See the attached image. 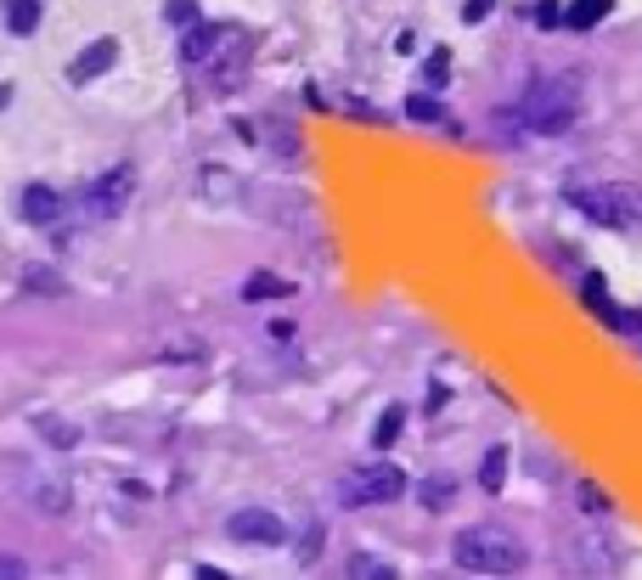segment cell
<instances>
[{
  "label": "cell",
  "instance_id": "obj_1",
  "mask_svg": "<svg viewBox=\"0 0 642 580\" xmlns=\"http://www.w3.org/2000/svg\"><path fill=\"white\" fill-rule=\"evenodd\" d=\"M451 564L468 569V575H519L524 569V547L496 524H474V530H462L451 541Z\"/></svg>",
  "mask_w": 642,
  "mask_h": 580
},
{
  "label": "cell",
  "instance_id": "obj_2",
  "mask_svg": "<svg viewBox=\"0 0 642 580\" xmlns=\"http://www.w3.org/2000/svg\"><path fill=\"white\" fill-rule=\"evenodd\" d=\"M575 107H581V91H575V79H541V85H530L524 102H519V119L524 130L535 136H558L575 124Z\"/></svg>",
  "mask_w": 642,
  "mask_h": 580
},
{
  "label": "cell",
  "instance_id": "obj_3",
  "mask_svg": "<svg viewBox=\"0 0 642 580\" xmlns=\"http://www.w3.org/2000/svg\"><path fill=\"white\" fill-rule=\"evenodd\" d=\"M243 51H248L243 29H226V23H192L186 46H181V57L192 62V68H209V62H243Z\"/></svg>",
  "mask_w": 642,
  "mask_h": 580
},
{
  "label": "cell",
  "instance_id": "obj_4",
  "mask_svg": "<svg viewBox=\"0 0 642 580\" xmlns=\"http://www.w3.org/2000/svg\"><path fill=\"white\" fill-rule=\"evenodd\" d=\"M406 490V479H400V468H355V474H344L338 479V502L344 507H372V502H395Z\"/></svg>",
  "mask_w": 642,
  "mask_h": 580
},
{
  "label": "cell",
  "instance_id": "obj_5",
  "mask_svg": "<svg viewBox=\"0 0 642 580\" xmlns=\"http://www.w3.org/2000/svg\"><path fill=\"white\" fill-rule=\"evenodd\" d=\"M575 209L592 214L597 226H637L642 220V198L631 186H597V192H575Z\"/></svg>",
  "mask_w": 642,
  "mask_h": 580
},
{
  "label": "cell",
  "instance_id": "obj_6",
  "mask_svg": "<svg viewBox=\"0 0 642 580\" xmlns=\"http://www.w3.org/2000/svg\"><path fill=\"white\" fill-rule=\"evenodd\" d=\"M226 535L231 541H254V547H276V541H288V524L265 507H243L226 519Z\"/></svg>",
  "mask_w": 642,
  "mask_h": 580
},
{
  "label": "cell",
  "instance_id": "obj_7",
  "mask_svg": "<svg viewBox=\"0 0 642 580\" xmlns=\"http://www.w3.org/2000/svg\"><path fill=\"white\" fill-rule=\"evenodd\" d=\"M130 192H136V169L119 164V169H107V175L85 192V198H91V214H119L124 203H130Z\"/></svg>",
  "mask_w": 642,
  "mask_h": 580
},
{
  "label": "cell",
  "instance_id": "obj_8",
  "mask_svg": "<svg viewBox=\"0 0 642 580\" xmlns=\"http://www.w3.org/2000/svg\"><path fill=\"white\" fill-rule=\"evenodd\" d=\"M23 502L57 519V513H68V485L51 479V474H29V479H23Z\"/></svg>",
  "mask_w": 642,
  "mask_h": 580
},
{
  "label": "cell",
  "instance_id": "obj_9",
  "mask_svg": "<svg viewBox=\"0 0 642 580\" xmlns=\"http://www.w3.org/2000/svg\"><path fill=\"white\" fill-rule=\"evenodd\" d=\"M113 57H119V40H91L79 57H74V68H68V79L74 85H85V79H96V74H107L113 68Z\"/></svg>",
  "mask_w": 642,
  "mask_h": 580
},
{
  "label": "cell",
  "instance_id": "obj_10",
  "mask_svg": "<svg viewBox=\"0 0 642 580\" xmlns=\"http://www.w3.org/2000/svg\"><path fill=\"white\" fill-rule=\"evenodd\" d=\"M0 17H6L12 34H34L40 17H46V6H40V0H0Z\"/></svg>",
  "mask_w": 642,
  "mask_h": 580
},
{
  "label": "cell",
  "instance_id": "obj_11",
  "mask_svg": "<svg viewBox=\"0 0 642 580\" xmlns=\"http://www.w3.org/2000/svg\"><path fill=\"white\" fill-rule=\"evenodd\" d=\"M581 299H586V310H597V316H603L609 327L620 333V305L609 299V282H603V276H586V282H581Z\"/></svg>",
  "mask_w": 642,
  "mask_h": 580
},
{
  "label": "cell",
  "instance_id": "obj_12",
  "mask_svg": "<svg viewBox=\"0 0 642 580\" xmlns=\"http://www.w3.org/2000/svg\"><path fill=\"white\" fill-rule=\"evenodd\" d=\"M57 214H62V198H57V192L51 186H29L23 192V220H57Z\"/></svg>",
  "mask_w": 642,
  "mask_h": 580
},
{
  "label": "cell",
  "instance_id": "obj_13",
  "mask_svg": "<svg viewBox=\"0 0 642 580\" xmlns=\"http://www.w3.org/2000/svg\"><path fill=\"white\" fill-rule=\"evenodd\" d=\"M293 288L282 282V276H271V271H254L248 276V282H243V299H248V305H260V299H288Z\"/></svg>",
  "mask_w": 642,
  "mask_h": 580
},
{
  "label": "cell",
  "instance_id": "obj_14",
  "mask_svg": "<svg viewBox=\"0 0 642 580\" xmlns=\"http://www.w3.org/2000/svg\"><path fill=\"white\" fill-rule=\"evenodd\" d=\"M603 17H609V0H569V6H564L569 29H597Z\"/></svg>",
  "mask_w": 642,
  "mask_h": 580
},
{
  "label": "cell",
  "instance_id": "obj_15",
  "mask_svg": "<svg viewBox=\"0 0 642 580\" xmlns=\"http://www.w3.org/2000/svg\"><path fill=\"white\" fill-rule=\"evenodd\" d=\"M479 485L490 490V496H496V490L507 485V451H502V445H490V451H485V468H479Z\"/></svg>",
  "mask_w": 642,
  "mask_h": 580
},
{
  "label": "cell",
  "instance_id": "obj_16",
  "mask_svg": "<svg viewBox=\"0 0 642 580\" xmlns=\"http://www.w3.org/2000/svg\"><path fill=\"white\" fill-rule=\"evenodd\" d=\"M400 423H406V412H400V406H389V412H383V423L372 428V445H378V451H389V445L400 440Z\"/></svg>",
  "mask_w": 642,
  "mask_h": 580
},
{
  "label": "cell",
  "instance_id": "obj_17",
  "mask_svg": "<svg viewBox=\"0 0 642 580\" xmlns=\"http://www.w3.org/2000/svg\"><path fill=\"white\" fill-rule=\"evenodd\" d=\"M355 580H395V569L389 564H383V558H367V552H361V558H350V564H344Z\"/></svg>",
  "mask_w": 642,
  "mask_h": 580
},
{
  "label": "cell",
  "instance_id": "obj_18",
  "mask_svg": "<svg viewBox=\"0 0 642 580\" xmlns=\"http://www.w3.org/2000/svg\"><path fill=\"white\" fill-rule=\"evenodd\" d=\"M164 17H169V29H192L198 23V0H169Z\"/></svg>",
  "mask_w": 642,
  "mask_h": 580
},
{
  "label": "cell",
  "instance_id": "obj_19",
  "mask_svg": "<svg viewBox=\"0 0 642 580\" xmlns=\"http://www.w3.org/2000/svg\"><path fill=\"white\" fill-rule=\"evenodd\" d=\"M406 113H412L417 124H434V119H440V102H434V96H423V91H417V96H406Z\"/></svg>",
  "mask_w": 642,
  "mask_h": 580
},
{
  "label": "cell",
  "instance_id": "obj_20",
  "mask_svg": "<svg viewBox=\"0 0 642 580\" xmlns=\"http://www.w3.org/2000/svg\"><path fill=\"white\" fill-rule=\"evenodd\" d=\"M417 502H423L428 513H440L445 502H451V485H445V479H434V485H423V490H417Z\"/></svg>",
  "mask_w": 642,
  "mask_h": 580
},
{
  "label": "cell",
  "instance_id": "obj_21",
  "mask_svg": "<svg viewBox=\"0 0 642 580\" xmlns=\"http://www.w3.org/2000/svg\"><path fill=\"white\" fill-rule=\"evenodd\" d=\"M40 434H46L51 445H74V440H79L74 428H62V417H40Z\"/></svg>",
  "mask_w": 642,
  "mask_h": 580
},
{
  "label": "cell",
  "instance_id": "obj_22",
  "mask_svg": "<svg viewBox=\"0 0 642 580\" xmlns=\"http://www.w3.org/2000/svg\"><path fill=\"white\" fill-rule=\"evenodd\" d=\"M535 23H541V29H558V23H564V6H558V0H541V6H535Z\"/></svg>",
  "mask_w": 642,
  "mask_h": 580
},
{
  "label": "cell",
  "instance_id": "obj_23",
  "mask_svg": "<svg viewBox=\"0 0 642 580\" xmlns=\"http://www.w3.org/2000/svg\"><path fill=\"white\" fill-rule=\"evenodd\" d=\"M445 74H451V57L434 51V57H428V85H445Z\"/></svg>",
  "mask_w": 642,
  "mask_h": 580
},
{
  "label": "cell",
  "instance_id": "obj_24",
  "mask_svg": "<svg viewBox=\"0 0 642 580\" xmlns=\"http://www.w3.org/2000/svg\"><path fill=\"white\" fill-rule=\"evenodd\" d=\"M321 552V530H305V541H299V564H316Z\"/></svg>",
  "mask_w": 642,
  "mask_h": 580
},
{
  "label": "cell",
  "instance_id": "obj_25",
  "mask_svg": "<svg viewBox=\"0 0 642 580\" xmlns=\"http://www.w3.org/2000/svg\"><path fill=\"white\" fill-rule=\"evenodd\" d=\"M581 502H586V513H609V496L597 485H581Z\"/></svg>",
  "mask_w": 642,
  "mask_h": 580
},
{
  "label": "cell",
  "instance_id": "obj_26",
  "mask_svg": "<svg viewBox=\"0 0 642 580\" xmlns=\"http://www.w3.org/2000/svg\"><path fill=\"white\" fill-rule=\"evenodd\" d=\"M29 288H34V293H62L51 271H29Z\"/></svg>",
  "mask_w": 642,
  "mask_h": 580
},
{
  "label": "cell",
  "instance_id": "obj_27",
  "mask_svg": "<svg viewBox=\"0 0 642 580\" xmlns=\"http://www.w3.org/2000/svg\"><path fill=\"white\" fill-rule=\"evenodd\" d=\"M490 6H496V0H468V6H462V17H468V23H479V17H485Z\"/></svg>",
  "mask_w": 642,
  "mask_h": 580
},
{
  "label": "cell",
  "instance_id": "obj_28",
  "mask_svg": "<svg viewBox=\"0 0 642 580\" xmlns=\"http://www.w3.org/2000/svg\"><path fill=\"white\" fill-rule=\"evenodd\" d=\"M0 575H6V580H17V575H29V569L17 564V558H0Z\"/></svg>",
  "mask_w": 642,
  "mask_h": 580
}]
</instances>
